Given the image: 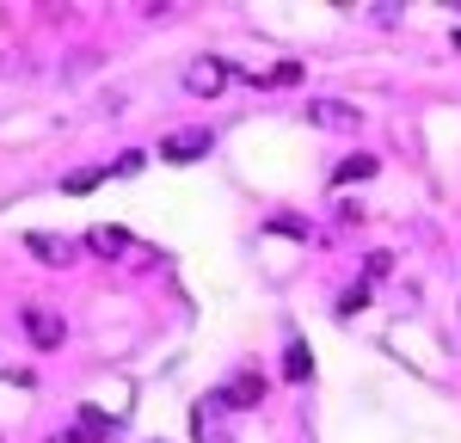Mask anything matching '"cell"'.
<instances>
[{"label":"cell","mask_w":461,"mask_h":443,"mask_svg":"<svg viewBox=\"0 0 461 443\" xmlns=\"http://www.w3.org/2000/svg\"><path fill=\"white\" fill-rule=\"evenodd\" d=\"M284 375H289V382H308V375H314V351H308L302 339H289V345H284Z\"/></svg>","instance_id":"9"},{"label":"cell","mask_w":461,"mask_h":443,"mask_svg":"<svg viewBox=\"0 0 461 443\" xmlns=\"http://www.w3.org/2000/svg\"><path fill=\"white\" fill-rule=\"evenodd\" d=\"M86 247H93L99 258H117L123 247H130V234H123V228H93V240H86Z\"/></svg>","instance_id":"10"},{"label":"cell","mask_w":461,"mask_h":443,"mask_svg":"<svg viewBox=\"0 0 461 443\" xmlns=\"http://www.w3.org/2000/svg\"><path fill=\"white\" fill-rule=\"evenodd\" d=\"M252 86H295L302 80V62H277V68H265V74H247Z\"/></svg>","instance_id":"11"},{"label":"cell","mask_w":461,"mask_h":443,"mask_svg":"<svg viewBox=\"0 0 461 443\" xmlns=\"http://www.w3.org/2000/svg\"><path fill=\"white\" fill-rule=\"evenodd\" d=\"M228 62H210V56H203V62H191V74H185V93H197V99H210V93H221V86H228Z\"/></svg>","instance_id":"4"},{"label":"cell","mask_w":461,"mask_h":443,"mask_svg":"<svg viewBox=\"0 0 461 443\" xmlns=\"http://www.w3.org/2000/svg\"><path fill=\"white\" fill-rule=\"evenodd\" d=\"M388 271H393V253H369V265H363V277H369V284H382Z\"/></svg>","instance_id":"13"},{"label":"cell","mask_w":461,"mask_h":443,"mask_svg":"<svg viewBox=\"0 0 461 443\" xmlns=\"http://www.w3.org/2000/svg\"><path fill=\"white\" fill-rule=\"evenodd\" d=\"M308 123H320V130H363V111L345 105V99H308Z\"/></svg>","instance_id":"2"},{"label":"cell","mask_w":461,"mask_h":443,"mask_svg":"<svg viewBox=\"0 0 461 443\" xmlns=\"http://www.w3.org/2000/svg\"><path fill=\"white\" fill-rule=\"evenodd\" d=\"M99 185H105V173H99V167H86V173H68L62 191H68V197H86V191H99Z\"/></svg>","instance_id":"12"},{"label":"cell","mask_w":461,"mask_h":443,"mask_svg":"<svg viewBox=\"0 0 461 443\" xmlns=\"http://www.w3.org/2000/svg\"><path fill=\"white\" fill-rule=\"evenodd\" d=\"M111 438H117V419L99 412V406H80L74 412V431H62L56 443H111Z\"/></svg>","instance_id":"1"},{"label":"cell","mask_w":461,"mask_h":443,"mask_svg":"<svg viewBox=\"0 0 461 443\" xmlns=\"http://www.w3.org/2000/svg\"><path fill=\"white\" fill-rule=\"evenodd\" d=\"M258 401H265V375H258V369H240L210 406H258Z\"/></svg>","instance_id":"3"},{"label":"cell","mask_w":461,"mask_h":443,"mask_svg":"<svg viewBox=\"0 0 461 443\" xmlns=\"http://www.w3.org/2000/svg\"><path fill=\"white\" fill-rule=\"evenodd\" d=\"M111 173H117V179H130V173H142V154H136V148H130V154H117V167H111Z\"/></svg>","instance_id":"14"},{"label":"cell","mask_w":461,"mask_h":443,"mask_svg":"<svg viewBox=\"0 0 461 443\" xmlns=\"http://www.w3.org/2000/svg\"><path fill=\"white\" fill-rule=\"evenodd\" d=\"M25 332H32V345L37 351H56L62 339H68V327L50 314V308H25Z\"/></svg>","instance_id":"5"},{"label":"cell","mask_w":461,"mask_h":443,"mask_svg":"<svg viewBox=\"0 0 461 443\" xmlns=\"http://www.w3.org/2000/svg\"><path fill=\"white\" fill-rule=\"evenodd\" d=\"M210 142H215L210 130H185V136H167V142H160V154L185 167V160H203V154H210Z\"/></svg>","instance_id":"6"},{"label":"cell","mask_w":461,"mask_h":443,"mask_svg":"<svg viewBox=\"0 0 461 443\" xmlns=\"http://www.w3.org/2000/svg\"><path fill=\"white\" fill-rule=\"evenodd\" d=\"M382 173V160L375 154H351V160H339V173H332V185H363Z\"/></svg>","instance_id":"8"},{"label":"cell","mask_w":461,"mask_h":443,"mask_svg":"<svg viewBox=\"0 0 461 443\" xmlns=\"http://www.w3.org/2000/svg\"><path fill=\"white\" fill-rule=\"evenodd\" d=\"M25 247H32L37 258H50V265H74V240H62V234H25Z\"/></svg>","instance_id":"7"},{"label":"cell","mask_w":461,"mask_h":443,"mask_svg":"<svg viewBox=\"0 0 461 443\" xmlns=\"http://www.w3.org/2000/svg\"><path fill=\"white\" fill-rule=\"evenodd\" d=\"M363 302H369V284H363V290H345V302H339V314H357Z\"/></svg>","instance_id":"15"}]
</instances>
